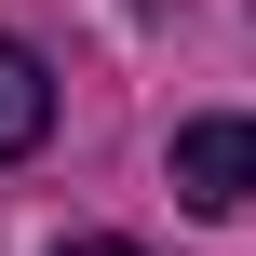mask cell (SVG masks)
<instances>
[{"instance_id": "cell-1", "label": "cell", "mask_w": 256, "mask_h": 256, "mask_svg": "<svg viewBox=\"0 0 256 256\" xmlns=\"http://www.w3.org/2000/svg\"><path fill=\"white\" fill-rule=\"evenodd\" d=\"M176 202H202V216H243V202H256V122H243V108L176 122Z\"/></svg>"}, {"instance_id": "cell-2", "label": "cell", "mask_w": 256, "mask_h": 256, "mask_svg": "<svg viewBox=\"0 0 256 256\" xmlns=\"http://www.w3.org/2000/svg\"><path fill=\"white\" fill-rule=\"evenodd\" d=\"M40 135H54V81H40L27 40H0V162H27Z\"/></svg>"}, {"instance_id": "cell-3", "label": "cell", "mask_w": 256, "mask_h": 256, "mask_svg": "<svg viewBox=\"0 0 256 256\" xmlns=\"http://www.w3.org/2000/svg\"><path fill=\"white\" fill-rule=\"evenodd\" d=\"M54 256H135V243H54Z\"/></svg>"}]
</instances>
